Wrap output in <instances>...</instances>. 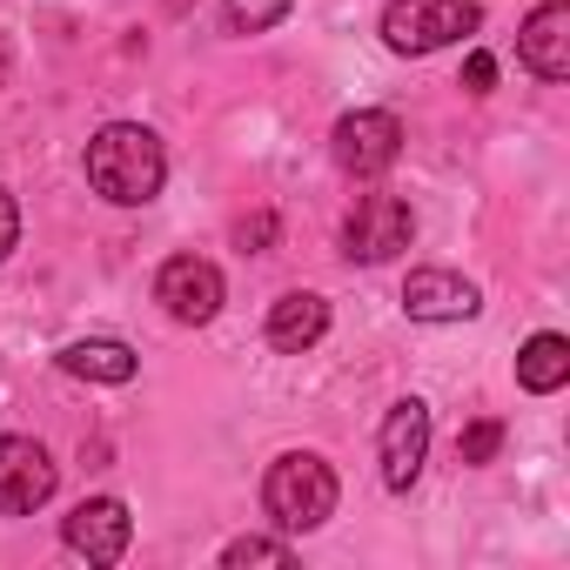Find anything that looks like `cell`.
I'll return each mask as SVG.
<instances>
[{
    "mask_svg": "<svg viewBox=\"0 0 570 570\" xmlns=\"http://www.w3.org/2000/svg\"><path fill=\"white\" fill-rule=\"evenodd\" d=\"M168 181V155L155 141V128L141 121H108L88 141V188L115 208H148Z\"/></svg>",
    "mask_w": 570,
    "mask_h": 570,
    "instance_id": "cell-1",
    "label": "cell"
},
{
    "mask_svg": "<svg viewBox=\"0 0 570 570\" xmlns=\"http://www.w3.org/2000/svg\"><path fill=\"white\" fill-rule=\"evenodd\" d=\"M222 268L215 262H202V255H175V262H161V275H155V303L175 316V323H188V330H202V323H215L222 316Z\"/></svg>",
    "mask_w": 570,
    "mask_h": 570,
    "instance_id": "cell-6",
    "label": "cell"
},
{
    "mask_svg": "<svg viewBox=\"0 0 570 570\" xmlns=\"http://www.w3.org/2000/svg\"><path fill=\"white\" fill-rule=\"evenodd\" d=\"M289 8H296V0H222V14H228L235 35H262V28H275Z\"/></svg>",
    "mask_w": 570,
    "mask_h": 570,
    "instance_id": "cell-15",
    "label": "cell"
},
{
    "mask_svg": "<svg viewBox=\"0 0 570 570\" xmlns=\"http://www.w3.org/2000/svg\"><path fill=\"white\" fill-rule=\"evenodd\" d=\"M61 370L81 376V383H135L141 363H135V350L115 343V336H81V343L61 350Z\"/></svg>",
    "mask_w": 570,
    "mask_h": 570,
    "instance_id": "cell-13",
    "label": "cell"
},
{
    "mask_svg": "<svg viewBox=\"0 0 570 570\" xmlns=\"http://www.w3.org/2000/svg\"><path fill=\"white\" fill-rule=\"evenodd\" d=\"M517 383H523L530 396H557V390L570 383V343H563L557 330H537V336L517 350Z\"/></svg>",
    "mask_w": 570,
    "mask_h": 570,
    "instance_id": "cell-14",
    "label": "cell"
},
{
    "mask_svg": "<svg viewBox=\"0 0 570 570\" xmlns=\"http://www.w3.org/2000/svg\"><path fill=\"white\" fill-rule=\"evenodd\" d=\"M463 88H470V95H490V88H497V55L476 48V55L463 61Z\"/></svg>",
    "mask_w": 570,
    "mask_h": 570,
    "instance_id": "cell-18",
    "label": "cell"
},
{
    "mask_svg": "<svg viewBox=\"0 0 570 570\" xmlns=\"http://www.w3.org/2000/svg\"><path fill=\"white\" fill-rule=\"evenodd\" d=\"M128 537H135V517L121 497H88L61 517V543L88 563H121L128 557Z\"/></svg>",
    "mask_w": 570,
    "mask_h": 570,
    "instance_id": "cell-9",
    "label": "cell"
},
{
    "mask_svg": "<svg viewBox=\"0 0 570 570\" xmlns=\"http://www.w3.org/2000/svg\"><path fill=\"white\" fill-rule=\"evenodd\" d=\"M376 456H383V483L390 490H410L430 463V403L423 396H403L390 403L383 430H376Z\"/></svg>",
    "mask_w": 570,
    "mask_h": 570,
    "instance_id": "cell-7",
    "label": "cell"
},
{
    "mask_svg": "<svg viewBox=\"0 0 570 570\" xmlns=\"http://www.w3.org/2000/svg\"><path fill=\"white\" fill-rule=\"evenodd\" d=\"M403 309H410V323H470L483 309V296H476V282L456 275V268H410Z\"/></svg>",
    "mask_w": 570,
    "mask_h": 570,
    "instance_id": "cell-10",
    "label": "cell"
},
{
    "mask_svg": "<svg viewBox=\"0 0 570 570\" xmlns=\"http://www.w3.org/2000/svg\"><path fill=\"white\" fill-rule=\"evenodd\" d=\"M336 470L316 456V450H289V456H275L268 476H262V510L275 517V530H289V537H309L336 517Z\"/></svg>",
    "mask_w": 570,
    "mask_h": 570,
    "instance_id": "cell-2",
    "label": "cell"
},
{
    "mask_svg": "<svg viewBox=\"0 0 570 570\" xmlns=\"http://www.w3.org/2000/svg\"><path fill=\"white\" fill-rule=\"evenodd\" d=\"M517 55H523V68L537 81H570V8L563 0H543V8L523 21Z\"/></svg>",
    "mask_w": 570,
    "mask_h": 570,
    "instance_id": "cell-11",
    "label": "cell"
},
{
    "mask_svg": "<svg viewBox=\"0 0 570 570\" xmlns=\"http://www.w3.org/2000/svg\"><path fill=\"white\" fill-rule=\"evenodd\" d=\"M323 336H330V303L309 296V289L282 296V303L268 309V343H275L282 356H303V350H316Z\"/></svg>",
    "mask_w": 570,
    "mask_h": 570,
    "instance_id": "cell-12",
    "label": "cell"
},
{
    "mask_svg": "<svg viewBox=\"0 0 570 570\" xmlns=\"http://www.w3.org/2000/svg\"><path fill=\"white\" fill-rule=\"evenodd\" d=\"M476 28H483L476 0H390V8H383L390 55H436V48L476 35Z\"/></svg>",
    "mask_w": 570,
    "mask_h": 570,
    "instance_id": "cell-3",
    "label": "cell"
},
{
    "mask_svg": "<svg viewBox=\"0 0 570 570\" xmlns=\"http://www.w3.org/2000/svg\"><path fill=\"white\" fill-rule=\"evenodd\" d=\"M503 450V423L497 416H483V423H470L463 436H456V463H490Z\"/></svg>",
    "mask_w": 570,
    "mask_h": 570,
    "instance_id": "cell-17",
    "label": "cell"
},
{
    "mask_svg": "<svg viewBox=\"0 0 570 570\" xmlns=\"http://www.w3.org/2000/svg\"><path fill=\"white\" fill-rule=\"evenodd\" d=\"M61 470L35 436H0V517H35L55 497Z\"/></svg>",
    "mask_w": 570,
    "mask_h": 570,
    "instance_id": "cell-8",
    "label": "cell"
},
{
    "mask_svg": "<svg viewBox=\"0 0 570 570\" xmlns=\"http://www.w3.org/2000/svg\"><path fill=\"white\" fill-rule=\"evenodd\" d=\"M235 242H242V248H255V255H262V248H268V242H275V215H268V208H262V215H248V222H235Z\"/></svg>",
    "mask_w": 570,
    "mask_h": 570,
    "instance_id": "cell-19",
    "label": "cell"
},
{
    "mask_svg": "<svg viewBox=\"0 0 570 570\" xmlns=\"http://www.w3.org/2000/svg\"><path fill=\"white\" fill-rule=\"evenodd\" d=\"M8 75H14V48H8V35H0V88H8Z\"/></svg>",
    "mask_w": 570,
    "mask_h": 570,
    "instance_id": "cell-21",
    "label": "cell"
},
{
    "mask_svg": "<svg viewBox=\"0 0 570 570\" xmlns=\"http://www.w3.org/2000/svg\"><path fill=\"white\" fill-rule=\"evenodd\" d=\"M296 550L289 543H275V537H235L228 550H222V563L228 570H242V563H289Z\"/></svg>",
    "mask_w": 570,
    "mask_h": 570,
    "instance_id": "cell-16",
    "label": "cell"
},
{
    "mask_svg": "<svg viewBox=\"0 0 570 570\" xmlns=\"http://www.w3.org/2000/svg\"><path fill=\"white\" fill-rule=\"evenodd\" d=\"M330 148H336V168H343V175L376 181V175H390L396 155H403V121H396L390 108H356V115L336 121Z\"/></svg>",
    "mask_w": 570,
    "mask_h": 570,
    "instance_id": "cell-5",
    "label": "cell"
},
{
    "mask_svg": "<svg viewBox=\"0 0 570 570\" xmlns=\"http://www.w3.org/2000/svg\"><path fill=\"white\" fill-rule=\"evenodd\" d=\"M14 242H21V208H14V195L0 188V262L14 255Z\"/></svg>",
    "mask_w": 570,
    "mask_h": 570,
    "instance_id": "cell-20",
    "label": "cell"
},
{
    "mask_svg": "<svg viewBox=\"0 0 570 570\" xmlns=\"http://www.w3.org/2000/svg\"><path fill=\"white\" fill-rule=\"evenodd\" d=\"M416 242V215L403 195H363L350 215H343V255L376 268V262H396L403 248Z\"/></svg>",
    "mask_w": 570,
    "mask_h": 570,
    "instance_id": "cell-4",
    "label": "cell"
}]
</instances>
